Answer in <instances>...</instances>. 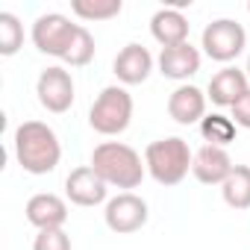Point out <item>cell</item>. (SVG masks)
Wrapping results in <instances>:
<instances>
[{
	"label": "cell",
	"mask_w": 250,
	"mask_h": 250,
	"mask_svg": "<svg viewBox=\"0 0 250 250\" xmlns=\"http://www.w3.org/2000/svg\"><path fill=\"white\" fill-rule=\"evenodd\" d=\"M200 71V50L191 47V42L165 47L159 53V74L168 80H188Z\"/></svg>",
	"instance_id": "obj_15"
},
{
	"label": "cell",
	"mask_w": 250,
	"mask_h": 250,
	"mask_svg": "<svg viewBox=\"0 0 250 250\" xmlns=\"http://www.w3.org/2000/svg\"><path fill=\"white\" fill-rule=\"evenodd\" d=\"M200 136L206 145H215V147H227L229 142H235V121L221 115V112H212L200 121Z\"/></svg>",
	"instance_id": "obj_18"
},
{
	"label": "cell",
	"mask_w": 250,
	"mask_h": 250,
	"mask_svg": "<svg viewBox=\"0 0 250 250\" xmlns=\"http://www.w3.org/2000/svg\"><path fill=\"white\" fill-rule=\"evenodd\" d=\"M106 191H109V186L91 165L74 168L65 180V194L74 206H100L106 200Z\"/></svg>",
	"instance_id": "obj_9"
},
{
	"label": "cell",
	"mask_w": 250,
	"mask_h": 250,
	"mask_svg": "<svg viewBox=\"0 0 250 250\" xmlns=\"http://www.w3.org/2000/svg\"><path fill=\"white\" fill-rule=\"evenodd\" d=\"M150 36L165 47H177L188 42V18L180 9H159L150 18Z\"/></svg>",
	"instance_id": "obj_16"
},
{
	"label": "cell",
	"mask_w": 250,
	"mask_h": 250,
	"mask_svg": "<svg viewBox=\"0 0 250 250\" xmlns=\"http://www.w3.org/2000/svg\"><path fill=\"white\" fill-rule=\"evenodd\" d=\"M221 194L229 209H250V165H235L232 174L224 180Z\"/></svg>",
	"instance_id": "obj_17"
},
{
	"label": "cell",
	"mask_w": 250,
	"mask_h": 250,
	"mask_svg": "<svg viewBox=\"0 0 250 250\" xmlns=\"http://www.w3.org/2000/svg\"><path fill=\"white\" fill-rule=\"evenodd\" d=\"M24 44V24L12 12H0V56H15Z\"/></svg>",
	"instance_id": "obj_20"
},
{
	"label": "cell",
	"mask_w": 250,
	"mask_h": 250,
	"mask_svg": "<svg viewBox=\"0 0 250 250\" xmlns=\"http://www.w3.org/2000/svg\"><path fill=\"white\" fill-rule=\"evenodd\" d=\"M91 59H94V36L80 24V30H77V36H74L68 53L62 56V62L71 65V68H83V65H88Z\"/></svg>",
	"instance_id": "obj_21"
},
{
	"label": "cell",
	"mask_w": 250,
	"mask_h": 250,
	"mask_svg": "<svg viewBox=\"0 0 250 250\" xmlns=\"http://www.w3.org/2000/svg\"><path fill=\"white\" fill-rule=\"evenodd\" d=\"M191 162H194V153L188 150V145L180 136L156 139L145 150V165L159 186H180L188 177Z\"/></svg>",
	"instance_id": "obj_3"
},
{
	"label": "cell",
	"mask_w": 250,
	"mask_h": 250,
	"mask_svg": "<svg viewBox=\"0 0 250 250\" xmlns=\"http://www.w3.org/2000/svg\"><path fill=\"white\" fill-rule=\"evenodd\" d=\"M206 100L209 97L197 85H180L168 97V115L177 124H183V127H188V124H200L206 118Z\"/></svg>",
	"instance_id": "obj_14"
},
{
	"label": "cell",
	"mask_w": 250,
	"mask_h": 250,
	"mask_svg": "<svg viewBox=\"0 0 250 250\" xmlns=\"http://www.w3.org/2000/svg\"><path fill=\"white\" fill-rule=\"evenodd\" d=\"M15 159L27 174H50L62 159V145L44 121H24L15 130Z\"/></svg>",
	"instance_id": "obj_1"
},
{
	"label": "cell",
	"mask_w": 250,
	"mask_h": 250,
	"mask_svg": "<svg viewBox=\"0 0 250 250\" xmlns=\"http://www.w3.org/2000/svg\"><path fill=\"white\" fill-rule=\"evenodd\" d=\"M147 215H150L147 212V203L139 194H133V191H121L118 197H112L106 203V212H103L106 227L112 232H118V235L139 232L147 224Z\"/></svg>",
	"instance_id": "obj_7"
},
{
	"label": "cell",
	"mask_w": 250,
	"mask_h": 250,
	"mask_svg": "<svg viewBox=\"0 0 250 250\" xmlns=\"http://www.w3.org/2000/svg\"><path fill=\"white\" fill-rule=\"evenodd\" d=\"M124 9L121 0H74L71 3V12L83 21H109V18H118Z\"/></svg>",
	"instance_id": "obj_19"
},
{
	"label": "cell",
	"mask_w": 250,
	"mask_h": 250,
	"mask_svg": "<svg viewBox=\"0 0 250 250\" xmlns=\"http://www.w3.org/2000/svg\"><path fill=\"white\" fill-rule=\"evenodd\" d=\"M232 121H235V127H244V130H250V91L232 106Z\"/></svg>",
	"instance_id": "obj_23"
},
{
	"label": "cell",
	"mask_w": 250,
	"mask_h": 250,
	"mask_svg": "<svg viewBox=\"0 0 250 250\" xmlns=\"http://www.w3.org/2000/svg\"><path fill=\"white\" fill-rule=\"evenodd\" d=\"M77 30H80V24H74L62 12H47V15H39L33 24V44L39 53L62 59L68 53Z\"/></svg>",
	"instance_id": "obj_6"
},
{
	"label": "cell",
	"mask_w": 250,
	"mask_h": 250,
	"mask_svg": "<svg viewBox=\"0 0 250 250\" xmlns=\"http://www.w3.org/2000/svg\"><path fill=\"white\" fill-rule=\"evenodd\" d=\"M232 168L235 165H232L227 147H215V145H203L191 162V174L203 186H224V180L232 174Z\"/></svg>",
	"instance_id": "obj_10"
},
{
	"label": "cell",
	"mask_w": 250,
	"mask_h": 250,
	"mask_svg": "<svg viewBox=\"0 0 250 250\" xmlns=\"http://www.w3.org/2000/svg\"><path fill=\"white\" fill-rule=\"evenodd\" d=\"M24 212H27V221L36 229H62L65 221H68V203L59 194H50V191L33 194L27 200Z\"/></svg>",
	"instance_id": "obj_13"
},
{
	"label": "cell",
	"mask_w": 250,
	"mask_h": 250,
	"mask_svg": "<svg viewBox=\"0 0 250 250\" xmlns=\"http://www.w3.org/2000/svg\"><path fill=\"white\" fill-rule=\"evenodd\" d=\"M112 71H115L118 83H124V85H142L153 71V56L142 44H127L115 56Z\"/></svg>",
	"instance_id": "obj_11"
},
{
	"label": "cell",
	"mask_w": 250,
	"mask_h": 250,
	"mask_svg": "<svg viewBox=\"0 0 250 250\" xmlns=\"http://www.w3.org/2000/svg\"><path fill=\"white\" fill-rule=\"evenodd\" d=\"M247 80H250V56H247Z\"/></svg>",
	"instance_id": "obj_24"
},
{
	"label": "cell",
	"mask_w": 250,
	"mask_h": 250,
	"mask_svg": "<svg viewBox=\"0 0 250 250\" xmlns=\"http://www.w3.org/2000/svg\"><path fill=\"white\" fill-rule=\"evenodd\" d=\"M247 12H250V3H247Z\"/></svg>",
	"instance_id": "obj_25"
},
{
	"label": "cell",
	"mask_w": 250,
	"mask_h": 250,
	"mask_svg": "<svg viewBox=\"0 0 250 250\" xmlns=\"http://www.w3.org/2000/svg\"><path fill=\"white\" fill-rule=\"evenodd\" d=\"M247 91H250L247 74L238 71V68H232V65L221 68V71L209 80V85H206V97H209L215 106H229V109H232Z\"/></svg>",
	"instance_id": "obj_12"
},
{
	"label": "cell",
	"mask_w": 250,
	"mask_h": 250,
	"mask_svg": "<svg viewBox=\"0 0 250 250\" xmlns=\"http://www.w3.org/2000/svg\"><path fill=\"white\" fill-rule=\"evenodd\" d=\"M36 94H39V103L53 112V115H62L74 106V80L65 68L59 65H50L39 74L36 80Z\"/></svg>",
	"instance_id": "obj_8"
},
{
	"label": "cell",
	"mask_w": 250,
	"mask_h": 250,
	"mask_svg": "<svg viewBox=\"0 0 250 250\" xmlns=\"http://www.w3.org/2000/svg\"><path fill=\"white\" fill-rule=\"evenodd\" d=\"M33 250H71V235L65 229H39Z\"/></svg>",
	"instance_id": "obj_22"
},
{
	"label": "cell",
	"mask_w": 250,
	"mask_h": 250,
	"mask_svg": "<svg viewBox=\"0 0 250 250\" xmlns=\"http://www.w3.org/2000/svg\"><path fill=\"white\" fill-rule=\"evenodd\" d=\"M200 47H203V53H206L209 59L227 65V62H232V59H238V56L244 53V47H247V33H244V27H241L238 21H232V18H218V21L206 24L203 39H200Z\"/></svg>",
	"instance_id": "obj_5"
},
{
	"label": "cell",
	"mask_w": 250,
	"mask_h": 250,
	"mask_svg": "<svg viewBox=\"0 0 250 250\" xmlns=\"http://www.w3.org/2000/svg\"><path fill=\"white\" fill-rule=\"evenodd\" d=\"M91 168L103 177L106 186L115 188H139L147 171V165H142V156L124 142L97 145L91 153Z\"/></svg>",
	"instance_id": "obj_2"
},
{
	"label": "cell",
	"mask_w": 250,
	"mask_h": 250,
	"mask_svg": "<svg viewBox=\"0 0 250 250\" xmlns=\"http://www.w3.org/2000/svg\"><path fill=\"white\" fill-rule=\"evenodd\" d=\"M133 121V97L124 85H106L88 109V127L100 136H121Z\"/></svg>",
	"instance_id": "obj_4"
}]
</instances>
